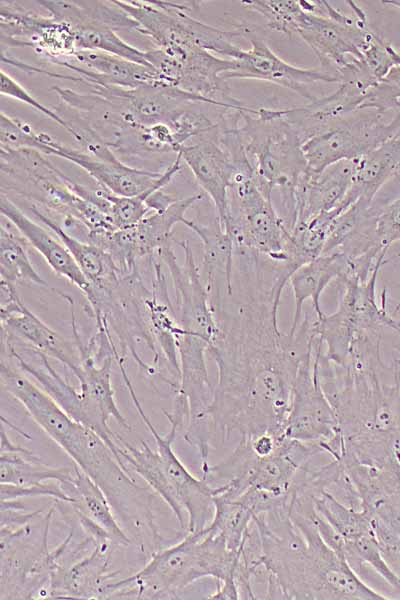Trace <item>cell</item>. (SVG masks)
Here are the masks:
<instances>
[{
    "label": "cell",
    "mask_w": 400,
    "mask_h": 600,
    "mask_svg": "<svg viewBox=\"0 0 400 600\" xmlns=\"http://www.w3.org/2000/svg\"><path fill=\"white\" fill-rule=\"evenodd\" d=\"M285 286L275 266L250 257L235 265L231 292L211 299L219 332L208 351L218 368L210 416L221 443L233 434L284 436L298 369L316 336L309 316L294 335L279 329Z\"/></svg>",
    "instance_id": "1"
},
{
    "label": "cell",
    "mask_w": 400,
    "mask_h": 600,
    "mask_svg": "<svg viewBox=\"0 0 400 600\" xmlns=\"http://www.w3.org/2000/svg\"><path fill=\"white\" fill-rule=\"evenodd\" d=\"M313 497L254 516L266 570L262 599L386 600L321 536Z\"/></svg>",
    "instance_id": "2"
},
{
    "label": "cell",
    "mask_w": 400,
    "mask_h": 600,
    "mask_svg": "<svg viewBox=\"0 0 400 600\" xmlns=\"http://www.w3.org/2000/svg\"><path fill=\"white\" fill-rule=\"evenodd\" d=\"M314 366L338 420L336 459L400 470V374L382 354L336 363L319 352Z\"/></svg>",
    "instance_id": "3"
},
{
    "label": "cell",
    "mask_w": 400,
    "mask_h": 600,
    "mask_svg": "<svg viewBox=\"0 0 400 600\" xmlns=\"http://www.w3.org/2000/svg\"><path fill=\"white\" fill-rule=\"evenodd\" d=\"M239 550H230L219 534L208 527L188 532L178 543L156 551L137 573L109 582L104 599H175L203 578L216 581L209 599H240L235 582Z\"/></svg>",
    "instance_id": "4"
},
{
    "label": "cell",
    "mask_w": 400,
    "mask_h": 600,
    "mask_svg": "<svg viewBox=\"0 0 400 600\" xmlns=\"http://www.w3.org/2000/svg\"><path fill=\"white\" fill-rule=\"evenodd\" d=\"M123 378L140 418L155 440L156 448L152 449L144 440L135 447L117 434L119 459L160 495L187 533L204 529L214 516V488L203 478L191 474L174 452L172 445L180 430L179 425L169 421V432L160 435L144 413L129 377Z\"/></svg>",
    "instance_id": "5"
},
{
    "label": "cell",
    "mask_w": 400,
    "mask_h": 600,
    "mask_svg": "<svg viewBox=\"0 0 400 600\" xmlns=\"http://www.w3.org/2000/svg\"><path fill=\"white\" fill-rule=\"evenodd\" d=\"M239 132L259 188L268 196L280 191L285 221L291 219L292 193L307 171L298 130L279 109L251 108L241 111Z\"/></svg>",
    "instance_id": "6"
},
{
    "label": "cell",
    "mask_w": 400,
    "mask_h": 600,
    "mask_svg": "<svg viewBox=\"0 0 400 600\" xmlns=\"http://www.w3.org/2000/svg\"><path fill=\"white\" fill-rule=\"evenodd\" d=\"M1 172L14 182L10 189L82 225L87 238L117 230L109 215L70 188V178L47 155L34 149H1Z\"/></svg>",
    "instance_id": "7"
},
{
    "label": "cell",
    "mask_w": 400,
    "mask_h": 600,
    "mask_svg": "<svg viewBox=\"0 0 400 600\" xmlns=\"http://www.w3.org/2000/svg\"><path fill=\"white\" fill-rule=\"evenodd\" d=\"M223 230L235 247L287 264L291 232L257 185L252 171H236L228 189V219Z\"/></svg>",
    "instance_id": "8"
},
{
    "label": "cell",
    "mask_w": 400,
    "mask_h": 600,
    "mask_svg": "<svg viewBox=\"0 0 400 600\" xmlns=\"http://www.w3.org/2000/svg\"><path fill=\"white\" fill-rule=\"evenodd\" d=\"M381 268H377L367 281L354 278L339 280L342 287L337 309L315 316V330L322 341L321 355L333 362H343L353 346L366 336L383 333L392 315L386 307V293L381 304L377 302L376 282Z\"/></svg>",
    "instance_id": "9"
},
{
    "label": "cell",
    "mask_w": 400,
    "mask_h": 600,
    "mask_svg": "<svg viewBox=\"0 0 400 600\" xmlns=\"http://www.w3.org/2000/svg\"><path fill=\"white\" fill-rule=\"evenodd\" d=\"M301 13L296 34L312 49L321 66L335 76L354 59H361L363 50L377 35L370 27L365 12L355 2L348 1L355 16H348L327 1L316 3L301 0Z\"/></svg>",
    "instance_id": "10"
},
{
    "label": "cell",
    "mask_w": 400,
    "mask_h": 600,
    "mask_svg": "<svg viewBox=\"0 0 400 600\" xmlns=\"http://www.w3.org/2000/svg\"><path fill=\"white\" fill-rule=\"evenodd\" d=\"M399 130L400 112L389 122L375 111L347 116L302 143L307 170L319 173L339 161L357 159L399 134Z\"/></svg>",
    "instance_id": "11"
},
{
    "label": "cell",
    "mask_w": 400,
    "mask_h": 600,
    "mask_svg": "<svg viewBox=\"0 0 400 600\" xmlns=\"http://www.w3.org/2000/svg\"><path fill=\"white\" fill-rule=\"evenodd\" d=\"M51 17L67 23L74 35L77 50H94L113 54L152 67L146 52L116 34L123 13L112 1H37Z\"/></svg>",
    "instance_id": "12"
},
{
    "label": "cell",
    "mask_w": 400,
    "mask_h": 600,
    "mask_svg": "<svg viewBox=\"0 0 400 600\" xmlns=\"http://www.w3.org/2000/svg\"><path fill=\"white\" fill-rule=\"evenodd\" d=\"M301 360L295 380L284 436L305 443L319 444L328 453L339 437L338 420L326 397L314 366V346Z\"/></svg>",
    "instance_id": "13"
},
{
    "label": "cell",
    "mask_w": 400,
    "mask_h": 600,
    "mask_svg": "<svg viewBox=\"0 0 400 600\" xmlns=\"http://www.w3.org/2000/svg\"><path fill=\"white\" fill-rule=\"evenodd\" d=\"M72 316L74 341L80 356V366L73 375L79 382V395L82 401L84 418L83 425L96 432L116 453L115 438L117 433L109 427L113 418L124 429L131 430L127 420L122 415L115 401L112 386L111 368L114 357L106 356L97 361L89 347L83 345L78 333L73 303L69 304Z\"/></svg>",
    "instance_id": "14"
},
{
    "label": "cell",
    "mask_w": 400,
    "mask_h": 600,
    "mask_svg": "<svg viewBox=\"0 0 400 600\" xmlns=\"http://www.w3.org/2000/svg\"><path fill=\"white\" fill-rule=\"evenodd\" d=\"M0 22L2 52L6 48L31 47L52 62L68 59L77 51L70 26L51 16L36 15L10 2H1Z\"/></svg>",
    "instance_id": "15"
},
{
    "label": "cell",
    "mask_w": 400,
    "mask_h": 600,
    "mask_svg": "<svg viewBox=\"0 0 400 600\" xmlns=\"http://www.w3.org/2000/svg\"><path fill=\"white\" fill-rule=\"evenodd\" d=\"M2 336L64 364L72 373L80 366L77 348L44 323L21 300L16 286L1 281Z\"/></svg>",
    "instance_id": "16"
},
{
    "label": "cell",
    "mask_w": 400,
    "mask_h": 600,
    "mask_svg": "<svg viewBox=\"0 0 400 600\" xmlns=\"http://www.w3.org/2000/svg\"><path fill=\"white\" fill-rule=\"evenodd\" d=\"M250 48L243 49L237 59L235 68L223 75L229 79H255L273 83L292 90L309 102L316 97L310 87L318 82L338 83V78L328 72L304 69L287 63L276 55L263 40L251 35L246 37Z\"/></svg>",
    "instance_id": "17"
},
{
    "label": "cell",
    "mask_w": 400,
    "mask_h": 600,
    "mask_svg": "<svg viewBox=\"0 0 400 600\" xmlns=\"http://www.w3.org/2000/svg\"><path fill=\"white\" fill-rule=\"evenodd\" d=\"M51 155L64 158L87 172L99 185L115 195L132 197L155 186H166L181 169L182 157L177 153L173 163L162 173L138 169L123 162L104 161L81 150L67 147L55 138L50 143Z\"/></svg>",
    "instance_id": "18"
},
{
    "label": "cell",
    "mask_w": 400,
    "mask_h": 600,
    "mask_svg": "<svg viewBox=\"0 0 400 600\" xmlns=\"http://www.w3.org/2000/svg\"><path fill=\"white\" fill-rule=\"evenodd\" d=\"M200 137L197 143L183 145L178 153L211 198L223 229L228 219V189L236 167L232 155L219 139L217 122L211 131Z\"/></svg>",
    "instance_id": "19"
},
{
    "label": "cell",
    "mask_w": 400,
    "mask_h": 600,
    "mask_svg": "<svg viewBox=\"0 0 400 600\" xmlns=\"http://www.w3.org/2000/svg\"><path fill=\"white\" fill-rule=\"evenodd\" d=\"M52 63L73 70L88 86H116L127 89L171 86L154 68L94 50H77L72 57Z\"/></svg>",
    "instance_id": "20"
},
{
    "label": "cell",
    "mask_w": 400,
    "mask_h": 600,
    "mask_svg": "<svg viewBox=\"0 0 400 600\" xmlns=\"http://www.w3.org/2000/svg\"><path fill=\"white\" fill-rule=\"evenodd\" d=\"M355 168V159L334 163L319 173L306 171L292 193L291 229L320 213L339 207L345 198Z\"/></svg>",
    "instance_id": "21"
},
{
    "label": "cell",
    "mask_w": 400,
    "mask_h": 600,
    "mask_svg": "<svg viewBox=\"0 0 400 600\" xmlns=\"http://www.w3.org/2000/svg\"><path fill=\"white\" fill-rule=\"evenodd\" d=\"M1 214L46 261L55 274L67 279L82 291L88 304L94 301V289L72 254L55 235L30 219L3 193L0 197Z\"/></svg>",
    "instance_id": "22"
},
{
    "label": "cell",
    "mask_w": 400,
    "mask_h": 600,
    "mask_svg": "<svg viewBox=\"0 0 400 600\" xmlns=\"http://www.w3.org/2000/svg\"><path fill=\"white\" fill-rule=\"evenodd\" d=\"M117 547L110 540H94L89 555L69 567L59 568L52 577L48 598L103 599L107 583L116 572L109 573L111 554Z\"/></svg>",
    "instance_id": "23"
},
{
    "label": "cell",
    "mask_w": 400,
    "mask_h": 600,
    "mask_svg": "<svg viewBox=\"0 0 400 600\" xmlns=\"http://www.w3.org/2000/svg\"><path fill=\"white\" fill-rule=\"evenodd\" d=\"M349 259L340 251L321 254L317 258L303 264L293 272L289 284L294 296L293 321L289 333L295 331L301 321L303 305L311 300L317 319L324 316L320 306V297L326 287L334 280L344 277L349 270Z\"/></svg>",
    "instance_id": "24"
},
{
    "label": "cell",
    "mask_w": 400,
    "mask_h": 600,
    "mask_svg": "<svg viewBox=\"0 0 400 600\" xmlns=\"http://www.w3.org/2000/svg\"><path fill=\"white\" fill-rule=\"evenodd\" d=\"M399 169L400 134H397L355 159L352 183L339 208L345 210L357 201L372 205L378 192Z\"/></svg>",
    "instance_id": "25"
},
{
    "label": "cell",
    "mask_w": 400,
    "mask_h": 600,
    "mask_svg": "<svg viewBox=\"0 0 400 600\" xmlns=\"http://www.w3.org/2000/svg\"><path fill=\"white\" fill-rule=\"evenodd\" d=\"M30 210L66 246L94 291L110 294L120 287L123 276L105 249L71 235L36 205Z\"/></svg>",
    "instance_id": "26"
},
{
    "label": "cell",
    "mask_w": 400,
    "mask_h": 600,
    "mask_svg": "<svg viewBox=\"0 0 400 600\" xmlns=\"http://www.w3.org/2000/svg\"><path fill=\"white\" fill-rule=\"evenodd\" d=\"M61 486L72 499L69 505L77 517L85 518L100 527L117 546H127L133 542L120 526L103 491L77 465L73 479Z\"/></svg>",
    "instance_id": "27"
},
{
    "label": "cell",
    "mask_w": 400,
    "mask_h": 600,
    "mask_svg": "<svg viewBox=\"0 0 400 600\" xmlns=\"http://www.w3.org/2000/svg\"><path fill=\"white\" fill-rule=\"evenodd\" d=\"M76 473L73 467H51L31 451L13 444L2 428L0 483L12 485H36L46 481L61 484L70 482Z\"/></svg>",
    "instance_id": "28"
},
{
    "label": "cell",
    "mask_w": 400,
    "mask_h": 600,
    "mask_svg": "<svg viewBox=\"0 0 400 600\" xmlns=\"http://www.w3.org/2000/svg\"><path fill=\"white\" fill-rule=\"evenodd\" d=\"M203 198V193L176 199L166 209L148 214L137 224L126 227L136 258L157 254L170 245L173 227L186 221V211Z\"/></svg>",
    "instance_id": "29"
},
{
    "label": "cell",
    "mask_w": 400,
    "mask_h": 600,
    "mask_svg": "<svg viewBox=\"0 0 400 600\" xmlns=\"http://www.w3.org/2000/svg\"><path fill=\"white\" fill-rule=\"evenodd\" d=\"M26 239L16 235L4 224L0 229V274L1 281L12 284H33L50 289L47 282L33 266Z\"/></svg>",
    "instance_id": "30"
},
{
    "label": "cell",
    "mask_w": 400,
    "mask_h": 600,
    "mask_svg": "<svg viewBox=\"0 0 400 600\" xmlns=\"http://www.w3.org/2000/svg\"><path fill=\"white\" fill-rule=\"evenodd\" d=\"M214 516L207 526L225 540L227 547L237 552L254 520L252 511L236 499L214 496Z\"/></svg>",
    "instance_id": "31"
},
{
    "label": "cell",
    "mask_w": 400,
    "mask_h": 600,
    "mask_svg": "<svg viewBox=\"0 0 400 600\" xmlns=\"http://www.w3.org/2000/svg\"><path fill=\"white\" fill-rule=\"evenodd\" d=\"M242 5L259 13L267 26L286 35L296 34L303 6L301 0H244Z\"/></svg>",
    "instance_id": "32"
},
{
    "label": "cell",
    "mask_w": 400,
    "mask_h": 600,
    "mask_svg": "<svg viewBox=\"0 0 400 600\" xmlns=\"http://www.w3.org/2000/svg\"><path fill=\"white\" fill-rule=\"evenodd\" d=\"M366 109H372L379 115L389 110L400 112V65L393 67L368 90L362 111Z\"/></svg>",
    "instance_id": "33"
},
{
    "label": "cell",
    "mask_w": 400,
    "mask_h": 600,
    "mask_svg": "<svg viewBox=\"0 0 400 600\" xmlns=\"http://www.w3.org/2000/svg\"><path fill=\"white\" fill-rule=\"evenodd\" d=\"M40 132L35 131L28 123L1 112L0 114V146L1 149H34L40 150Z\"/></svg>",
    "instance_id": "34"
},
{
    "label": "cell",
    "mask_w": 400,
    "mask_h": 600,
    "mask_svg": "<svg viewBox=\"0 0 400 600\" xmlns=\"http://www.w3.org/2000/svg\"><path fill=\"white\" fill-rule=\"evenodd\" d=\"M361 60L373 77L380 81L393 67L400 65V53L377 34L363 50Z\"/></svg>",
    "instance_id": "35"
},
{
    "label": "cell",
    "mask_w": 400,
    "mask_h": 600,
    "mask_svg": "<svg viewBox=\"0 0 400 600\" xmlns=\"http://www.w3.org/2000/svg\"><path fill=\"white\" fill-rule=\"evenodd\" d=\"M166 123L180 149L189 139L202 136L216 126V122H212L206 115L186 109L176 112Z\"/></svg>",
    "instance_id": "36"
},
{
    "label": "cell",
    "mask_w": 400,
    "mask_h": 600,
    "mask_svg": "<svg viewBox=\"0 0 400 600\" xmlns=\"http://www.w3.org/2000/svg\"><path fill=\"white\" fill-rule=\"evenodd\" d=\"M375 232L380 245L386 251L400 241V194L392 201L377 207ZM395 257H400V252Z\"/></svg>",
    "instance_id": "37"
},
{
    "label": "cell",
    "mask_w": 400,
    "mask_h": 600,
    "mask_svg": "<svg viewBox=\"0 0 400 600\" xmlns=\"http://www.w3.org/2000/svg\"><path fill=\"white\" fill-rule=\"evenodd\" d=\"M1 94L23 102L35 110L41 112L59 126L69 131L68 123L54 110L49 109L34 98L21 84H19L11 75L1 70Z\"/></svg>",
    "instance_id": "38"
},
{
    "label": "cell",
    "mask_w": 400,
    "mask_h": 600,
    "mask_svg": "<svg viewBox=\"0 0 400 600\" xmlns=\"http://www.w3.org/2000/svg\"><path fill=\"white\" fill-rule=\"evenodd\" d=\"M242 251H252V250H249V249H245V248H239V247H237V248H235V251H234V259H235V255H236L237 253H239V252H242ZM252 252H254V251H252ZM255 253H257V252H255ZM258 254H259V253H258ZM260 255H261V254H260ZM262 256H264V255H262ZM265 257H266V256H265ZM267 258H268V257H267ZM269 259H270V258H269ZM270 260H271V259H270ZM272 261H273V260H272ZM274 262H276V263L280 264V265L283 267V269H284V271H285V273H286V276H287V278H288V283H289V279H290L291 273H290V271L288 270V268L286 267V265H285V264H283V263L277 262V261H274ZM233 267H234V265H233ZM222 288H226V285H225V284H223V285H220V286H217V287H214V288H212V289L210 290L211 292H209V296H210L212 293H214V292H216V291H218V290H220V289H222ZM231 290H232V289H231ZM226 291H227V290H226ZM227 292H230V291H227Z\"/></svg>",
    "instance_id": "39"
},
{
    "label": "cell",
    "mask_w": 400,
    "mask_h": 600,
    "mask_svg": "<svg viewBox=\"0 0 400 600\" xmlns=\"http://www.w3.org/2000/svg\"><path fill=\"white\" fill-rule=\"evenodd\" d=\"M384 4L394 6L400 10V0H386L383 1Z\"/></svg>",
    "instance_id": "40"
}]
</instances>
